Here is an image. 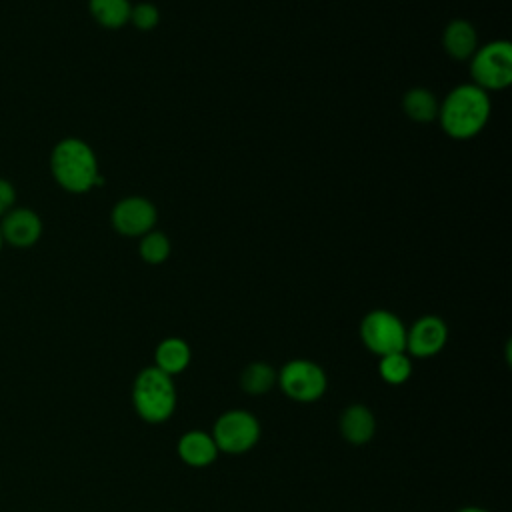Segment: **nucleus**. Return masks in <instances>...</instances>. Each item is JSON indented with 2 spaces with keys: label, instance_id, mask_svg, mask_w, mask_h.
Returning a JSON list of instances; mask_svg holds the SVG:
<instances>
[{
  "label": "nucleus",
  "instance_id": "obj_10",
  "mask_svg": "<svg viewBox=\"0 0 512 512\" xmlns=\"http://www.w3.org/2000/svg\"><path fill=\"white\" fill-rule=\"evenodd\" d=\"M0 234L12 248H30L42 236V220L32 208L14 206L0 218Z\"/></svg>",
  "mask_w": 512,
  "mask_h": 512
},
{
  "label": "nucleus",
  "instance_id": "obj_20",
  "mask_svg": "<svg viewBox=\"0 0 512 512\" xmlns=\"http://www.w3.org/2000/svg\"><path fill=\"white\" fill-rule=\"evenodd\" d=\"M136 30L148 32L154 30L160 22V10L154 2H138L132 4L130 8V20H128Z\"/></svg>",
  "mask_w": 512,
  "mask_h": 512
},
{
  "label": "nucleus",
  "instance_id": "obj_23",
  "mask_svg": "<svg viewBox=\"0 0 512 512\" xmlns=\"http://www.w3.org/2000/svg\"><path fill=\"white\" fill-rule=\"evenodd\" d=\"M2 246H4V240H2V234H0V250H2Z\"/></svg>",
  "mask_w": 512,
  "mask_h": 512
},
{
  "label": "nucleus",
  "instance_id": "obj_4",
  "mask_svg": "<svg viewBox=\"0 0 512 512\" xmlns=\"http://www.w3.org/2000/svg\"><path fill=\"white\" fill-rule=\"evenodd\" d=\"M210 434L218 446V452L240 456L256 448L262 436V426L256 414L250 410L232 408L216 418Z\"/></svg>",
  "mask_w": 512,
  "mask_h": 512
},
{
  "label": "nucleus",
  "instance_id": "obj_7",
  "mask_svg": "<svg viewBox=\"0 0 512 512\" xmlns=\"http://www.w3.org/2000/svg\"><path fill=\"white\" fill-rule=\"evenodd\" d=\"M360 340L378 358L392 352H406V326L394 312L376 308L364 314Z\"/></svg>",
  "mask_w": 512,
  "mask_h": 512
},
{
  "label": "nucleus",
  "instance_id": "obj_19",
  "mask_svg": "<svg viewBox=\"0 0 512 512\" xmlns=\"http://www.w3.org/2000/svg\"><path fill=\"white\" fill-rule=\"evenodd\" d=\"M172 252V244L168 240V236L160 230H150L144 236H140V244H138V254L144 262L148 264H162L168 260Z\"/></svg>",
  "mask_w": 512,
  "mask_h": 512
},
{
  "label": "nucleus",
  "instance_id": "obj_9",
  "mask_svg": "<svg viewBox=\"0 0 512 512\" xmlns=\"http://www.w3.org/2000/svg\"><path fill=\"white\" fill-rule=\"evenodd\" d=\"M448 342V326L436 314L420 316L410 328H406V352L414 358H432Z\"/></svg>",
  "mask_w": 512,
  "mask_h": 512
},
{
  "label": "nucleus",
  "instance_id": "obj_12",
  "mask_svg": "<svg viewBox=\"0 0 512 512\" xmlns=\"http://www.w3.org/2000/svg\"><path fill=\"white\" fill-rule=\"evenodd\" d=\"M178 458L190 468H206L218 458V446L210 432L188 430L178 438L176 444Z\"/></svg>",
  "mask_w": 512,
  "mask_h": 512
},
{
  "label": "nucleus",
  "instance_id": "obj_22",
  "mask_svg": "<svg viewBox=\"0 0 512 512\" xmlns=\"http://www.w3.org/2000/svg\"><path fill=\"white\" fill-rule=\"evenodd\" d=\"M456 512H490V510H486V508H482V506H462V508H458Z\"/></svg>",
  "mask_w": 512,
  "mask_h": 512
},
{
  "label": "nucleus",
  "instance_id": "obj_17",
  "mask_svg": "<svg viewBox=\"0 0 512 512\" xmlns=\"http://www.w3.org/2000/svg\"><path fill=\"white\" fill-rule=\"evenodd\" d=\"M276 386V370L264 360H254L240 372V388L250 396H262Z\"/></svg>",
  "mask_w": 512,
  "mask_h": 512
},
{
  "label": "nucleus",
  "instance_id": "obj_21",
  "mask_svg": "<svg viewBox=\"0 0 512 512\" xmlns=\"http://www.w3.org/2000/svg\"><path fill=\"white\" fill-rule=\"evenodd\" d=\"M16 204V188L12 186L10 180L0 178V218L10 212Z\"/></svg>",
  "mask_w": 512,
  "mask_h": 512
},
{
  "label": "nucleus",
  "instance_id": "obj_13",
  "mask_svg": "<svg viewBox=\"0 0 512 512\" xmlns=\"http://www.w3.org/2000/svg\"><path fill=\"white\" fill-rule=\"evenodd\" d=\"M444 52L454 60H470L478 48V34L472 22L464 18H454L444 26L442 32Z\"/></svg>",
  "mask_w": 512,
  "mask_h": 512
},
{
  "label": "nucleus",
  "instance_id": "obj_6",
  "mask_svg": "<svg viewBox=\"0 0 512 512\" xmlns=\"http://www.w3.org/2000/svg\"><path fill=\"white\" fill-rule=\"evenodd\" d=\"M472 84L490 92L504 90L512 82V46L508 40H492L470 56Z\"/></svg>",
  "mask_w": 512,
  "mask_h": 512
},
{
  "label": "nucleus",
  "instance_id": "obj_8",
  "mask_svg": "<svg viewBox=\"0 0 512 512\" xmlns=\"http://www.w3.org/2000/svg\"><path fill=\"white\" fill-rule=\"evenodd\" d=\"M156 220V206L144 196H124L114 204L110 212V222L114 230L120 236L128 238H140L146 232L154 230Z\"/></svg>",
  "mask_w": 512,
  "mask_h": 512
},
{
  "label": "nucleus",
  "instance_id": "obj_1",
  "mask_svg": "<svg viewBox=\"0 0 512 512\" xmlns=\"http://www.w3.org/2000/svg\"><path fill=\"white\" fill-rule=\"evenodd\" d=\"M488 92L476 84H458L438 104V116L446 136L454 140H470L478 136L490 118Z\"/></svg>",
  "mask_w": 512,
  "mask_h": 512
},
{
  "label": "nucleus",
  "instance_id": "obj_5",
  "mask_svg": "<svg viewBox=\"0 0 512 512\" xmlns=\"http://www.w3.org/2000/svg\"><path fill=\"white\" fill-rule=\"evenodd\" d=\"M276 386L290 400L312 404L326 394L328 376L318 362L308 358H294L276 372Z\"/></svg>",
  "mask_w": 512,
  "mask_h": 512
},
{
  "label": "nucleus",
  "instance_id": "obj_18",
  "mask_svg": "<svg viewBox=\"0 0 512 512\" xmlns=\"http://www.w3.org/2000/svg\"><path fill=\"white\" fill-rule=\"evenodd\" d=\"M378 374L386 384L400 386L412 376V358L406 352H392L378 358Z\"/></svg>",
  "mask_w": 512,
  "mask_h": 512
},
{
  "label": "nucleus",
  "instance_id": "obj_15",
  "mask_svg": "<svg viewBox=\"0 0 512 512\" xmlns=\"http://www.w3.org/2000/svg\"><path fill=\"white\" fill-rule=\"evenodd\" d=\"M438 98L422 86H414L404 92L402 96V110L404 114L418 124H428L438 116Z\"/></svg>",
  "mask_w": 512,
  "mask_h": 512
},
{
  "label": "nucleus",
  "instance_id": "obj_14",
  "mask_svg": "<svg viewBox=\"0 0 512 512\" xmlns=\"http://www.w3.org/2000/svg\"><path fill=\"white\" fill-rule=\"evenodd\" d=\"M192 360L190 344L180 336H168L158 342L154 350V366L168 376L182 374Z\"/></svg>",
  "mask_w": 512,
  "mask_h": 512
},
{
  "label": "nucleus",
  "instance_id": "obj_3",
  "mask_svg": "<svg viewBox=\"0 0 512 512\" xmlns=\"http://www.w3.org/2000/svg\"><path fill=\"white\" fill-rule=\"evenodd\" d=\"M178 394L172 376L158 370L154 364L142 368L132 384V406L148 424H162L172 418Z\"/></svg>",
  "mask_w": 512,
  "mask_h": 512
},
{
  "label": "nucleus",
  "instance_id": "obj_16",
  "mask_svg": "<svg viewBox=\"0 0 512 512\" xmlns=\"http://www.w3.org/2000/svg\"><path fill=\"white\" fill-rule=\"evenodd\" d=\"M130 0H88L90 16L108 30H118L130 20Z\"/></svg>",
  "mask_w": 512,
  "mask_h": 512
},
{
  "label": "nucleus",
  "instance_id": "obj_11",
  "mask_svg": "<svg viewBox=\"0 0 512 512\" xmlns=\"http://www.w3.org/2000/svg\"><path fill=\"white\" fill-rule=\"evenodd\" d=\"M338 428L342 438L352 446L368 444L376 434V418L374 412L360 402L348 404L338 420Z\"/></svg>",
  "mask_w": 512,
  "mask_h": 512
},
{
  "label": "nucleus",
  "instance_id": "obj_2",
  "mask_svg": "<svg viewBox=\"0 0 512 512\" xmlns=\"http://www.w3.org/2000/svg\"><path fill=\"white\" fill-rule=\"evenodd\" d=\"M50 172L56 184L72 194H84L104 182L92 146L74 136L62 138L52 148Z\"/></svg>",
  "mask_w": 512,
  "mask_h": 512
}]
</instances>
